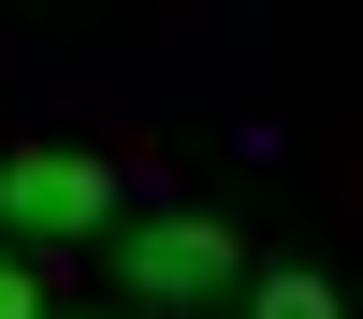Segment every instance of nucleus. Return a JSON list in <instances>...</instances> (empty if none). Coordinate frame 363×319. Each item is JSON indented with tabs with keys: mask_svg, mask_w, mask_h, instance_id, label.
Wrapping results in <instances>:
<instances>
[{
	"mask_svg": "<svg viewBox=\"0 0 363 319\" xmlns=\"http://www.w3.org/2000/svg\"><path fill=\"white\" fill-rule=\"evenodd\" d=\"M247 218H218V203H160V218H116L102 247H87V276H102V319H233V290H247Z\"/></svg>",
	"mask_w": 363,
	"mask_h": 319,
	"instance_id": "f257e3e1",
	"label": "nucleus"
},
{
	"mask_svg": "<svg viewBox=\"0 0 363 319\" xmlns=\"http://www.w3.org/2000/svg\"><path fill=\"white\" fill-rule=\"evenodd\" d=\"M116 232V160L73 131H15L0 145V247H102Z\"/></svg>",
	"mask_w": 363,
	"mask_h": 319,
	"instance_id": "f03ea898",
	"label": "nucleus"
},
{
	"mask_svg": "<svg viewBox=\"0 0 363 319\" xmlns=\"http://www.w3.org/2000/svg\"><path fill=\"white\" fill-rule=\"evenodd\" d=\"M233 319H349V276H335V261H247Z\"/></svg>",
	"mask_w": 363,
	"mask_h": 319,
	"instance_id": "7ed1b4c3",
	"label": "nucleus"
},
{
	"mask_svg": "<svg viewBox=\"0 0 363 319\" xmlns=\"http://www.w3.org/2000/svg\"><path fill=\"white\" fill-rule=\"evenodd\" d=\"M0 319H58V290H44V261H29V247H0Z\"/></svg>",
	"mask_w": 363,
	"mask_h": 319,
	"instance_id": "20e7f679",
	"label": "nucleus"
},
{
	"mask_svg": "<svg viewBox=\"0 0 363 319\" xmlns=\"http://www.w3.org/2000/svg\"><path fill=\"white\" fill-rule=\"evenodd\" d=\"M58 319H73V305H58Z\"/></svg>",
	"mask_w": 363,
	"mask_h": 319,
	"instance_id": "39448f33",
	"label": "nucleus"
}]
</instances>
